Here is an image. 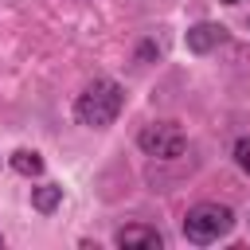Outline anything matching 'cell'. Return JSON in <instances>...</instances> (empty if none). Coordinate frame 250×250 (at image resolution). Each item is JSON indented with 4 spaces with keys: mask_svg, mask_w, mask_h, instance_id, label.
I'll list each match as a JSON object with an SVG mask.
<instances>
[{
    "mask_svg": "<svg viewBox=\"0 0 250 250\" xmlns=\"http://www.w3.org/2000/svg\"><path fill=\"white\" fill-rule=\"evenodd\" d=\"M121 105H125L121 86H117L113 78H94V82L78 94V102H74V117H78V125H86V129H105V125L117 121Z\"/></svg>",
    "mask_w": 250,
    "mask_h": 250,
    "instance_id": "1",
    "label": "cell"
},
{
    "mask_svg": "<svg viewBox=\"0 0 250 250\" xmlns=\"http://www.w3.org/2000/svg\"><path fill=\"white\" fill-rule=\"evenodd\" d=\"M234 227V211L227 203H195L184 215V238L195 246H211L219 238H227Z\"/></svg>",
    "mask_w": 250,
    "mask_h": 250,
    "instance_id": "2",
    "label": "cell"
},
{
    "mask_svg": "<svg viewBox=\"0 0 250 250\" xmlns=\"http://www.w3.org/2000/svg\"><path fill=\"white\" fill-rule=\"evenodd\" d=\"M137 145H141L148 156H156V160H176V156H184L188 137H184V129L172 125V121H152V125H145V129L137 133Z\"/></svg>",
    "mask_w": 250,
    "mask_h": 250,
    "instance_id": "3",
    "label": "cell"
},
{
    "mask_svg": "<svg viewBox=\"0 0 250 250\" xmlns=\"http://www.w3.org/2000/svg\"><path fill=\"white\" fill-rule=\"evenodd\" d=\"M113 242H117L121 250H160V246H164V234H160L156 227L133 223V227H121V230L113 234Z\"/></svg>",
    "mask_w": 250,
    "mask_h": 250,
    "instance_id": "4",
    "label": "cell"
},
{
    "mask_svg": "<svg viewBox=\"0 0 250 250\" xmlns=\"http://www.w3.org/2000/svg\"><path fill=\"white\" fill-rule=\"evenodd\" d=\"M223 43V27L219 23H195V27H188V51L191 55H207V51H215Z\"/></svg>",
    "mask_w": 250,
    "mask_h": 250,
    "instance_id": "5",
    "label": "cell"
},
{
    "mask_svg": "<svg viewBox=\"0 0 250 250\" xmlns=\"http://www.w3.org/2000/svg\"><path fill=\"white\" fill-rule=\"evenodd\" d=\"M59 203H62V188H59V184H43V188H31V207H35L39 215H51Z\"/></svg>",
    "mask_w": 250,
    "mask_h": 250,
    "instance_id": "6",
    "label": "cell"
},
{
    "mask_svg": "<svg viewBox=\"0 0 250 250\" xmlns=\"http://www.w3.org/2000/svg\"><path fill=\"white\" fill-rule=\"evenodd\" d=\"M8 164H12L20 176H39V172H43V156L31 152V148H16V152L8 156Z\"/></svg>",
    "mask_w": 250,
    "mask_h": 250,
    "instance_id": "7",
    "label": "cell"
},
{
    "mask_svg": "<svg viewBox=\"0 0 250 250\" xmlns=\"http://www.w3.org/2000/svg\"><path fill=\"white\" fill-rule=\"evenodd\" d=\"M234 164L250 176V137H238V141H234Z\"/></svg>",
    "mask_w": 250,
    "mask_h": 250,
    "instance_id": "8",
    "label": "cell"
},
{
    "mask_svg": "<svg viewBox=\"0 0 250 250\" xmlns=\"http://www.w3.org/2000/svg\"><path fill=\"white\" fill-rule=\"evenodd\" d=\"M0 250H4V234H0Z\"/></svg>",
    "mask_w": 250,
    "mask_h": 250,
    "instance_id": "9",
    "label": "cell"
},
{
    "mask_svg": "<svg viewBox=\"0 0 250 250\" xmlns=\"http://www.w3.org/2000/svg\"><path fill=\"white\" fill-rule=\"evenodd\" d=\"M223 4H238V0H223Z\"/></svg>",
    "mask_w": 250,
    "mask_h": 250,
    "instance_id": "10",
    "label": "cell"
}]
</instances>
